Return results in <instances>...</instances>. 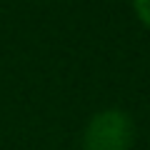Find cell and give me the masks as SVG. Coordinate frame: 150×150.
<instances>
[{
  "mask_svg": "<svg viewBox=\"0 0 150 150\" xmlns=\"http://www.w3.org/2000/svg\"><path fill=\"white\" fill-rule=\"evenodd\" d=\"M133 143L135 123L118 108L95 112L83 133V150H133Z\"/></svg>",
  "mask_w": 150,
  "mask_h": 150,
  "instance_id": "cell-1",
  "label": "cell"
},
{
  "mask_svg": "<svg viewBox=\"0 0 150 150\" xmlns=\"http://www.w3.org/2000/svg\"><path fill=\"white\" fill-rule=\"evenodd\" d=\"M133 10L145 28H150V0H133Z\"/></svg>",
  "mask_w": 150,
  "mask_h": 150,
  "instance_id": "cell-2",
  "label": "cell"
}]
</instances>
